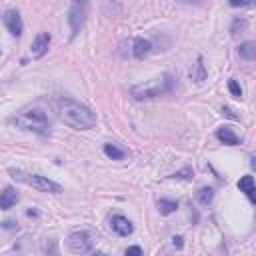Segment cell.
I'll use <instances>...</instances> for the list:
<instances>
[{"label":"cell","instance_id":"1","mask_svg":"<svg viewBox=\"0 0 256 256\" xmlns=\"http://www.w3.org/2000/svg\"><path fill=\"white\" fill-rule=\"evenodd\" d=\"M56 110H58L60 120L70 128H76V130H88V128L96 124V114L88 106H84L72 98L56 100Z\"/></svg>","mask_w":256,"mask_h":256},{"label":"cell","instance_id":"2","mask_svg":"<svg viewBox=\"0 0 256 256\" xmlns=\"http://www.w3.org/2000/svg\"><path fill=\"white\" fill-rule=\"evenodd\" d=\"M10 174L26 186H32L40 192H48V194H60L62 192V186L46 176H38V174H28V172H22V170H10Z\"/></svg>","mask_w":256,"mask_h":256},{"label":"cell","instance_id":"3","mask_svg":"<svg viewBox=\"0 0 256 256\" xmlns=\"http://www.w3.org/2000/svg\"><path fill=\"white\" fill-rule=\"evenodd\" d=\"M14 122H16V126L24 128V130H32V132H38V134L46 132V128H48V118H46V114L42 112L40 108H28V110H24L22 114H18L14 118Z\"/></svg>","mask_w":256,"mask_h":256},{"label":"cell","instance_id":"4","mask_svg":"<svg viewBox=\"0 0 256 256\" xmlns=\"http://www.w3.org/2000/svg\"><path fill=\"white\" fill-rule=\"evenodd\" d=\"M170 88H172V80H170V76H164L162 80H150L146 84H140V86H134L130 92L136 100H142V98H154V96H160L164 92H168Z\"/></svg>","mask_w":256,"mask_h":256},{"label":"cell","instance_id":"5","mask_svg":"<svg viewBox=\"0 0 256 256\" xmlns=\"http://www.w3.org/2000/svg\"><path fill=\"white\" fill-rule=\"evenodd\" d=\"M66 244H68L70 252H74V254H86L92 248V240L86 232H72L66 240Z\"/></svg>","mask_w":256,"mask_h":256},{"label":"cell","instance_id":"6","mask_svg":"<svg viewBox=\"0 0 256 256\" xmlns=\"http://www.w3.org/2000/svg\"><path fill=\"white\" fill-rule=\"evenodd\" d=\"M84 20H86V4L74 2V4L70 6V16H68L72 36H76V34L80 32V28L84 26Z\"/></svg>","mask_w":256,"mask_h":256},{"label":"cell","instance_id":"7","mask_svg":"<svg viewBox=\"0 0 256 256\" xmlns=\"http://www.w3.org/2000/svg\"><path fill=\"white\" fill-rule=\"evenodd\" d=\"M2 20H4V26L8 28V32L12 36H20V34H22L24 24H22V18H20L18 10H6L4 16H2Z\"/></svg>","mask_w":256,"mask_h":256},{"label":"cell","instance_id":"8","mask_svg":"<svg viewBox=\"0 0 256 256\" xmlns=\"http://www.w3.org/2000/svg\"><path fill=\"white\" fill-rule=\"evenodd\" d=\"M48 44H50V36L46 32H40L36 34V38L32 40V46H30V52L34 58H42L48 50Z\"/></svg>","mask_w":256,"mask_h":256},{"label":"cell","instance_id":"9","mask_svg":"<svg viewBox=\"0 0 256 256\" xmlns=\"http://www.w3.org/2000/svg\"><path fill=\"white\" fill-rule=\"evenodd\" d=\"M110 226H112V230L118 234V236H128V234H132V222L128 220V218H124V216H120V214H116V216H112V220H110Z\"/></svg>","mask_w":256,"mask_h":256},{"label":"cell","instance_id":"10","mask_svg":"<svg viewBox=\"0 0 256 256\" xmlns=\"http://www.w3.org/2000/svg\"><path fill=\"white\" fill-rule=\"evenodd\" d=\"M18 200V194L14 188H4L0 192V210H10Z\"/></svg>","mask_w":256,"mask_h":256},{"label":"cell","instance_id":"11","mask_svg":"<svg viewBox=\"0 0 256 256\" xmlns=\"http://www.w3.org/2000/svg\"><path fill=\"white\" fill-rule=\"evenodd\" d=\"M216 138L220 140V142H224V144H228V146H236L240 140H238V136L232 132V128H228V126H222V128H218V132H216Z\"/></svg>","mask_w":256,"mask_h":256},{"label":"cell","instance_id":"12","mask_svg":"<svg viewBox=\"0 0 256 256\" xmlns=\"http://www.w3.org/2000/svg\"><path fill=\"white\" fill-rule=\"evenodd\" d=\"M150 48H152L150 40L136 38V40H134V48H132V52H134V56H136V58H144L148 52H150Z\"/></svg>","mask_w":256,"mask_h":256},{"label":"cell","instance_id":"13","mask_svg":"<svg viewBox=\"0 0 256 256\" xmlns=\"http://www.w3.org/2000/svg\"><path fill=\"white\" fill-rule=\"evenodd\" d=\"M238 188L248 196L250 202H254V178H252V176H242V178L238 180Z\"/></svg>","mask_w":256,"mask_h":256},{"label":"cell","instance_id":"14","mask_svg":"<svg viewBox=\"0 0 256 256\" xmlns=\"http://www.w3.org/2000/svg\"><path fill=\"white\" fill-rule=\"evenodd\" d=\"M190 76H192V80H196V82L206 80V68H204V64H202V58H198V60H196V64L192 66Z\"/></svg>","mask_w":256,"mask_h":256},{"label":"cell","instance_id":"15","mask_svg":"<svg viewBox=\"0 0 256 256\" xmlns=\"http://www.w3.org/2000/svg\"><path fill=\"white\" fill-rule=\"evenodd\" d=\"M238 52H240V58L254 60L256 58V44H254V42H244V44H240Z\"/></svg>","mask_w":256,"mask_h":256},{"label":"cell","instance_id":"16","mask_svg":"<svg viewBox=\"0 0 256 256\" xmlns=\"http://www.w3.org/2000/svg\"><path fill=\"white\" fill-rule=\"evenodd\" d=\"M104 154L108 158H112V160H122L124 158V150H120V148L116 144H112V142L104 144Z\"/></svg>","mask_w":256,"mask_h":256},{"label":"cell","instance_id":"17","mask_svg":"<svg viewBox=\"0 0 256 256\" xmlns=\"http://www.w3.org/2000/svg\"><path fill=\"white\" fill-rule=\"evenodd\" d=\"M176 208H178V202H176V200H168V198H160V200H158L160 214H172Z\"/></svg>","mask_w":256,"mask_h":256},{"label":"cell","instance_id":"18","mask_svg":"<svg viewBox=\"0 0 256 256\" xmlns=\"http://www.w3.org/2000/svg\"><path fill=\"white\" fill-rule=\"evenodd\" d=\"M212 198H214V190H212L210 186H204V188L198 190V202L202 206H208L212 202Z\"/></svg>","mask_w":256,"mask_h":256},{"label":"cell","instance_id":"19","mask_svg":"<svg viewBox=\"0 0 256 256\" xmlns=\"http://www.w3.org/2000/svg\"><path fill=\"white\" fill-rule=\"evenodd\" d=\"M228 90H230L232 96H236V98L242 96V88H240V84H238L236 80H230V82H228Z\"/></svg>","mask_w":256,"mask_h":256},{"label":"cell","instance_id":"20","mask_svg":"<svg viewBox=\"0 0 256 256\" xmlns=\"http://www.w3.org/2000/svg\"><path fill=\"white\" fill-rule=\"evenodd\" d=\"M126 256H142V248L140 246H128L126 248Z\"/></svg>","mask_w":256,"mask_h":256},{"label":"cell","instance_id":"21","mask_svg":"<svg viewBox=\"0 0 256 256\" xmlns=\"http://www.w3.org/2000/svg\"><path fill=\"white\" fill-rule=\"evenodd\" d=\"M190 176H192V170L190 168H184V170H180V172L172 174V178H190Z\"/></svg>","mask_w":256,"mask_h":256},{"label":"cell","instance_id":"22","mask_svg":"<svg viewBox=\"0 0 256 256\" xmlns=\"http://www.w3.org/2000/svg\"><path fill=\"white\" fill-rule=\"evenodd\" d=\"M174 246L182 248V238H180V236H176V238H174Z\"/></svg>","mask_w":256,"mask_h":256},{"label":"cell","instance_id":"23","mask_svg":"<svg viewBox=\"0 0 256 256\" xmlns=\"http://www.w3.org/2000/svg\"><path fill=\"white\" fill-rule=\"evenodd\" d=\"M232 6H250V2H232Z\"/></svg>","mask_w":256,"mask_h":256},{"label":"cell","instance_id":"24","mask_svg":"<svg viewBox=\"0 0 256 256\" xmlns=\"http://www.w3.org/2000/svg\"><path fill=\"white\" fill-rule=\"evenodd\" d=\"M90 256H106V254H102V252H92Z\"/></svg>","mask_w":256,"mask_h":256}]
</instances>
